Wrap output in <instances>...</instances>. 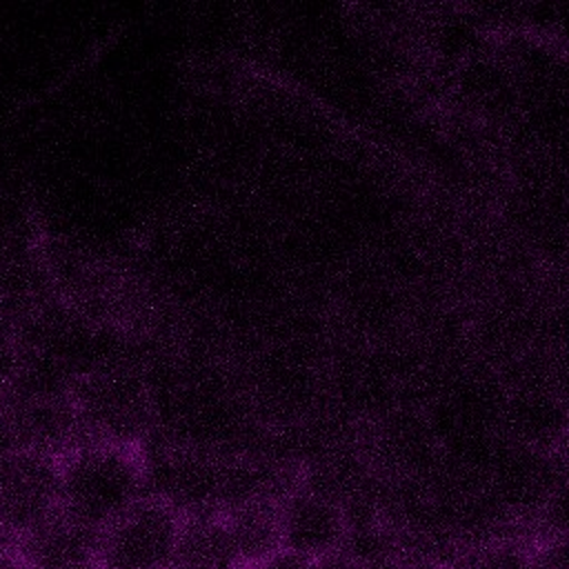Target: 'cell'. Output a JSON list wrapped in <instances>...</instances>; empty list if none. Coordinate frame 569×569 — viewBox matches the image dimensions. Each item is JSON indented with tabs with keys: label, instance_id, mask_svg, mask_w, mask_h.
Masks as SVG:
<instances>
[{
	"label": "cell",
	"instance_id": "7",
	"mask_svg": "<svg viewBox=\"0 0 569 569\" xmlns=\"http://www.w3.org/2000/svg\"><path fill=\"white\" fill-rule=\"evenodd\" d=\"M278 498L273 493H258L220 509L242 569H256L282 551Z\"/></svg>",
	"mask_w": 569,
	"mask_h": 569
},
{
	"label": "cell",
	"instance_id": "2",
	"mask_svg": "<svg viewBox=\"0 0 569 569\" xmlns=\"http://www.w3.org/2000/svg\"><path fill=\"white\" fill-rule=\"evenodd\" d=\"M69 400L84 440L140 447L151 420V400L136 371L102 367L82 373L69 389Z\"/></svg>",
	"mask_w": 569,
	"mask_h": 569
},
{
	"label": "cell",
	"instance_id": "13",
	"mask_svg": "<svg viewBox=\"0 0 569 569\" xmlns=\"http://www.w3.org/2000/svg\"><path fill=\"white\" fill-rule=\"evenodd\" d=\"M0 569H29V565L22 560L16 547L2 538H0Z\"/></svg>",
	"mask_w": 569,
	"mask_h": 569
},
{
	"label": "cell",
	"instance_id": "5",
	"mask_svg": "<svg viewBox=\"0 0 569 569\" xmlns=\"http://www.w3.org/2000/svg\"><path fill=\"white\" fill-rule=\"evenodd\" d=\"M351 513L345 502L320 487L298 485L278 498L280 547L309 562L345 549Z\"/></svg>",
	"mask_w": 569,
	"mask_h": 569
},
{
	"label": "cell",
	"instance_id": "11",
	"mask_svg": "<svg viewBox=\"0 0 569 569\" xmlns=\"http://www.w3.org/2000/svg\"><path fill=\"white\" fill-rule=\"evenodd\" d=\"M311 569H367V565L360 558H356L351 551L340 549L320 560H313Z\"/></svg>",
	"mask_w": 569,
	"mask_h": 569
},
{
	"label": "cell",
	"instance_id": "8",
	"mask_svg": "<svg viewBox=\"0 0 569 569\" xmlns=\"http://www.w3.org/2000/svg\"><path fill=\"white\" fill-rule=\"evenodd\" d=\"M169 569H242L220 509H198L182 516Z\"/></svg>",
	"mask_w": 569,
	"mask_h": 569
},
{
	"label": "cell",
	"instance_id": "4",
	"mask_svg": "<svg viewBox=\"0 0 569 569\" xmlns=\"http://www.w3.org/2000/svg\"><path fill=\"white\" fill-rule=\"evenodd\" d=\"M60 509L58 458L13 447L0 456V538L16 540Z\"/></svg>",
	"mask_w": 569,
	"mask_h": 569
},
{
	"label": "cell",
	"instance_id": "10",
	"mask_svg": "<svg viewBox=\"0 0 569 569\" xmlns=\"http://www.w3.org/2000/svg\"><path fill=\"white\" fill-rule=\"evenodd\" d=\"M533 569H567L565 538H533Z\"/></svg>",
	"mask_w": 569,
	"mask_h": 569
},
{
	"label": "cell",
	"instance_id": "14",
	"mask_svg": "<svg viewBox=\"0 0 569 569\" xmlns=\"http://www.w3.org/2000/svg\"><path fill=\"white\" fill-rule=\"evenodd\" d=\"M418 569H456L453 562H442V565H427V567H418Z\"/></svg>",
	"mask_w": 569,
	"mask_h": 569
},
{
	"label": "cell",
	"instance_id": "12",
	"mask_svg": "<svg viewBox=\"0 0 569 569\" xmlns=\"http://www.w3.org/2000/svg\"><path fill=\"white\" fill-rule=\"evenodd\" d=\"M256 569H311V562L289 551H278L273 558L258 565Z\"/></svg>",
	"mask_w": 569,
	"mask_h": 569
},
{
	"label": "cell",
	"instance_id": "3",
	"mask_svg": "<svg viewBox=\"0 0 569 569\" xmlns=\"http://www.w3.org/2000/svg\"><path fill=\"white\" fill-rule=\"evenodd\" d=\"M182 516L171 500L149 491L100 529L98 569H169Z\"/></svg>",
	"mask_w": 569,
	"mask_h": 569
},
{
	"label": "cell",
	"instance_id": "6",
	"mask_svg": "<svg viewBox=\"0 0 569 569\" xmlns=\"http://www.w3.org/2000/svg\"><path fill=\"white\" fill-rule=\"evenodd\" d=\"M11 545L29 569H98L100 529L58 509Z\"/></svg>",
	"mask_w": 569,
	"mask_h": 569
},
{
	"label": "cell",
	"instance_id": "1",
	"mask_svg": "<svg viewBox=\"0 0 569 569\" xmlns=\"http://www.w3.org/2000/svg\"><path fill=\"white\" fill-rule=\"evenodd\" d=\"M60 509L104 529L149 493V467L142 447L87 440L58 458Z\"/></svg>",
	"mask_w": 569,
	"mask_h": 569
},
{
	"label": "cell",
	"instance_id": "9",
	"mask_svg": "<svg viewBox=\"0 0 569 569\" xmlns=\"http://www.w3.org/2000/svg\"><path fill=\"white\" fill-rule=\"evenodd\" d=\"M456 569H533V538L498 533L460 549Z\"/></svg>",
	"mask_w": 569,
	"mask_h": 569
}]
</instances>
